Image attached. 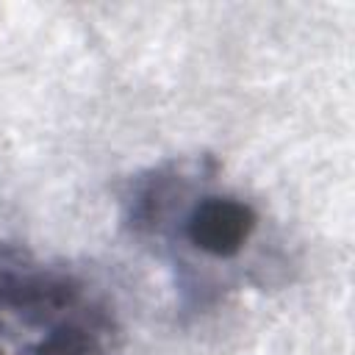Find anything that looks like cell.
<instances>
[{
    "label": "cell",
    "mask_w": 355,
    "mask_h": 355,
    "mask_svg": "<svg viewBox=\"0 0 355 355\" xmlns=\"http://www.w3.org/2000/svg\"><path fill=\"white\" fill-rule=\"evenodd\" d=\"M125 233L169 272L183 316L216 311L269 269L266 216L214 158H169L125 180Z\"/></svg>",
    "instance_id": "1"
},
{
    "label": "cell",
    "mask_w": 355,
    "mask_h": 355,
    "mask_svg": "<svg viewBox=\"0 0 355 355\" xmlns=\"http://www.w3.org/2000/svg\"><path fill=\"white\" fill-rule=\"evenodd\" d=\"M125 327L86 269L0 233V355H122Z\"/></svg>",
    "instance_id": "2"
}]
</instances>
